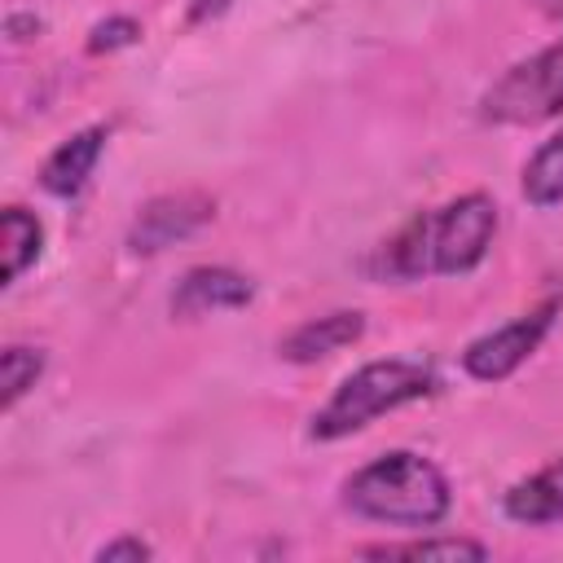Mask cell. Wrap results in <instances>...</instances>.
I'll use <instances>...</instances> for the list:
<instances>
[{"mask_svg":"<svg viewBox=\"0 0 563 563\" xmlns=\"http://www.w3.org/2000/svg\"><path fill=\"white\" fill-rule=\"evenodd\" d=\"M101 150H106V128H84V132L66 136V141L44 158V167H40L44 194H53V198H75V194L88 185V176H92Z\"/></svg>","mask_w":563,"mask_h":563,"instance_id":"obj_8","label":"cell"},{"mask_svg":"<svg viewBox=\"0 0 563 563\" xmlns=\"http://www.w3.org/2000/svg\"><path fill=\"white\" fill-rule=\"evenodd\" d=\"M211 216H216V202H211L207 194H194V189L150 198V202L136 211L132 229H128V246H132L136 255H158V251H167V246L194 238L202 224H211Z\"/></svg>","mask_w":563,"mask_h":563,"instance_id":"obj_6","label":"cell"},{"mask_svg":"<svg viewBox=\"0 0 563 563\" xmlns=\"http://www.w3.org/2000/svg\"><path fill=\"white\" fill-rule=\"evenodd\" d=\"M343 506L387 528H435L453 506V488L431 457L391 449L352 471L343 484Z\"/></svg>","mask_w":563,"mask_h":563,"instance_id":"obj_1","label":"cell"},{"mask_svg":"<svg viewBox=\"0 0 563 563\" xmlns=\"http://www.w3.org/2000/svg\"><path fill=\"white\" fill-rule=\"evenodd\" d=\"M361 334H365V317H361L356 308H352V312L339 308V312H325V317H317V321L295 325V330L282 339V356L295 361V365H312V361H321V356H330V352L356 343Z\"/></svg>","mask_w":563,"mask_h":563,"instance_id":"obj_10","label":"cell"},{"mask_svg":"<svg viewBox=\"0 0 563 563\" xmlns=\"http://www.w3.org/2000/svg\"><path fill=\"white\" fill-rule=\"evenodd\" d=\"M154 550L141 541V537H119V541H106L97 550V563H145Z\"/></svg>","mask_w":563,"mask_h":563,"instance_id":"obj_16","label":"cell"},{"mask_svg":"<svg viewBox=\"0 0 563 563\" xmlns=\"http://www.w3.org/2000/svg\"><path fill=\"white\" fill-rule=\"evenodd\" d=\"M545 18H563V0H537Z\"/></svg>","mask_w":563,"mask_h":563,"instance_id":"obj_18","label":"cell"},{"mask_svg":"<svg viewBox=\"0 0 563 563\" xmlns=\"http://www.w3.org/2000/svg\"><path fill=\"white\" fill-rule=\"evenodd\" d=\"M501 510H506V519L528 523V528L559 523L563 519V457H554L541 471H532L528 479L510 484L501 493Z\"/></svg>","mask_w":563,"mask_h":563,"instance_id":"obj_9","label":"cell"},{"mask_svg":"<svg viewBox=\"0 0 563 563\" xmlns=\"http://www.w3.org/2000/svg\"><path fill=\"white\" fill-rule=\"evenodd\" d=\"M255 295V286L233 273V268H220V264H202V268H189L176 290H172V312L176 317H207V312H220V308H246Z\"/></svg>","mask_w":563,"mask_h":563,"instance_id":"obj_7","label":"cell"},{"mask_svg":"<svg viewBox=\"0 0 563 563\" xmlns=\"http://www.w3.org/2000/svg\"><path fill=\"white\" fill-rule=\"evenodd\" d=\"M365 559H488V545L471 537H422V541H383L365 545Z\"/></svg>","mask_w":563,"mask_h":563,"instance_id":"obj_13","label":"cell"},{"mask_svg":"<svg viewBox=\"0 0 563 563\" xmlns=\"http://www.w3.org/2000/svg\"><path fill=\"white\" fill-rule=\"evenodd\" d=\"M519 189L532 207H559L563 202V128L532 150V158L523 163Z\"/></svg>","mask_w":563,"mask_h":563,"instance_id":"obj_12","label":"cell"},{"mask_svg":"<svg viewBox=\"0 0 563 563\" xmlns=\"http://www.w3.org/2000/svg\"><path fill=\"white\" fill-rule=\"evenodd\" d=\"M40 374H44V352L40 347H22V343H9L0 352V409L9 413L35 387Z\"/></svg>","mask_w":563,"mask_h":563,"instance_id":"obj_14","label":"cell"},{"mask_svg":"<svg viewBox=\"0 0 563 563\" xmlns=\"http://www.w3.org/2000/svg\"><path fill=\"white\" fill-rule=\"evenodd\" d=\"M141 40V26H136V18H106V22H97L92 31H88V53H114V48H128V44H136Z\"/></svg>","mask_w":563,"mask_h":563,"instance_id":"obj_15","label":"cell"},{"mask_svg":"<svg viewBox=\"0 0 563 563\" xmlns=\"http://www.w3.org/2000/svg\"><path fill=\"white\" fill-rule=\"evenodd\" d=\"M224 9H229V0H194L189 4V22H207V18L224 13Z\"/></svg>","mask_w":563,"mask_h":563,"instance_id":"obj_17","label":"cell"},{"mask_svg":"<svg viewBox=\"0 0 563 563\" xmlns=\"http://www.w3.org/2000/svg\"><path fill=\"white\" fill-rule=\"evenodd\" d=\"M479 114L488 123L506 128H532L563 114V40L532 53L528 62H515L484 97Z\"/></svg>","mask_w":563,"mask_h":563,"instance_id":"obj_3","label":"cell"},{"mask_svg":"<svg viewBox=\"0 0 563 563\" xmlns=\"http://www.w3.org/2000/svg\"><path fill=\"white\" fill-rule=\"evenodd\" d=\"M435 391V374L422 361H405V356H387V361H369L361 369H352L334 396L312 413L308 435L312 440H343L361 427H369L374 418L413 405L422 396Z\"/></svg>","mask_w":563,"mask_h":563,"instance_id":"obj_2","label":"cell"},{"mask_svg":"<svg viewBox=\"0 0 563 563\" xmlns=\"http://www.w3.org/2000/svg\"><path fill=\"white\" fill-rule=\"evenodd\" d=\"M554 312H559V295H550L545 303L528 308L523 317H515V321H506V325L479 334L475 343H466L462 369H466L471 378H479V383H501V378H510V374L541 347V339H545L550 325H554Z\"/></svg>","mask_w":563,"mask_h":563,"instance_id":"obj_5","label":"cell"},{"mask_svg":"<svg viewBox=\"0 0 563 563\" xmlns=\"http://www.w3.org/2000/svg\"><path fill=\"white\" fill-rule=\"evenodd\" d=\"M0 242H4V286H13L40 260L44 224L26 207H4V216H0Z\"/></svg>","mask_w":563,"mask_h":563,"instance_id":"obj_11","label":"cell"},{"mask_svg":"<svg viewBox=\"0 0 563 563\" xmlns=\"http://www.w3.org/2000/svg\"><path fill=\"white\" fill-rule=\"evenodd\" d=\"M497 233V207L488 194H462L435 216H427V251H431V273L440 277H462L471 273Z\"/></svg>","mask_w":563,"mask_h":563,"instance_id":"obj_4","label":"cell"}]
</instances>
